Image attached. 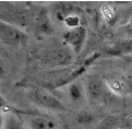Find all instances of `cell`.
Returning <instances> with one entry per match:
<instances>
[{
    "label": "cell",
    "mask_w": 132,
    "mask_h": 129,
    "mask_svg": "<svg viewBox=\"0 0 132 129\" xmlns=\"http://www.w3.org/2000/svg\"><path fill=\"white\" fill-rule=\"evenodd\" d=\"M0 17L1 21L14 26L26 27L33 24L34 11L27 8L16 6L11 2L0 3Z\"/></svg>",
    "instance_id": "1"
},
{
    "label": "cell",
    "mask_w": 132,
    "mask_h": 129,
    "mask_svg": "<svg viewBox=\"0 0 132 129\" xmlns=\"http://www.w3.org/2000/svg\"><path fill=\"white\" fill-rule=\"evenodd\" d=\"M73 54V50L67 44L53 45L44 51L42 61L49 67L65 66L72 63Z\"/></svg>",
    "instance_id": "2"
},
{
    "label": "cell",
    "mask_w": 132,
    "mask_h": 129,
    "mask_svg": "<svg viewBox=\"0 0 132 129\" xmlns=\"http://www.w3.org/2000/svg\"><path fill=\"white\" fill-rule=\"evenodd\" d=\"M27 40L26 34L18 26L0 21V41L6 45L18 46Z\"/></svg>",
    "instance_id": "3"
},
{
    "label": "cell",
    "mask_w": 132,
    "mask_h": 129,
    "mask_svg": "<svg viewBox=\"0 0 132 129\" xmlns=\"http://www.w3.org/2000/svg\"><path fill=\"white\" fill-rule=\"evenodd\" d=\"M31 98L33 100V102L35 104L39 105L42 107L51 109V111H65V106L63 103L60 101L59 98L54 96L53 94H50L49 92H47L45 90H35L31 93Z\"/></svg>",
    "instance_id": "4"
},
{
    "label": "cell",
    "mask_w": 132,
    "mask_h": 129,
    "mask_svg": "<svg viewBox=\"0 0 132 129\" xmlns=\"http://www.w3.org/2000/svg\"><path fill=\"white\" fill-rule=\"evenodd\" d=\"M62 37H63L64 44H67L73 50L75 55H79L81 52L84 44H85L86 30L83 26L71 28V30H68L67 32H64Z\"/></svg>",
    "instance_id": "5"
},
{
    "label": "cell",
    "mask_w": 132,
    "mask_h": 129,
    "mask_svg": "<svg viewBox=\"0 0 132 129\" xmlns=\"http://www.w3.org/2000/svg\"><path fill=\"white\" fill-rule=\"evenodd\" d=\"M32 25L34 27V31L36 33H38V34L50 35L54 31L48 11L44 8L34 10V17H33Z\"/></svg>",
    "instance_id": "6"
},
{
    "label": "cell",
    "mask_w": 132,
    "mask_h": 129,
    "mask_svg": "<svg viewBox=\"0 0 132 129\" xmlns=\"http://www.w3.org/2000/svg\"><path fill=\"white\" fill-rule=\"evenodd\" d=\"M107 88L118 95H128L132 93V77H114L106 81Z\"/></svg>",
    "instance_id": "7"
},
{
    "label": "cell",
    "mask_w": 132,
    "mask_h": 129,
    "mask_svg": "<svg viewBox=\"0 0 132 129\" xmlns=\"http://www.w3.org/2000/svg\"><path fill=\"white\" fill-rule=\"evenodd\" d=\"M30 129H58V123L55 118L43 114H32L27 118Z\"/></svg>",
    "instance_id": "8"
},
{
    "label": "cell",
    "mask_w": 132,
    "mask_h": 129,
    "mask_svg": "<svg viewBox=\"0 0 132 129\" xmlns=\"http://www.w3.org/2000/svg\"><path fill=\"white\" fill-rule=\"evenodd\" d=\"M107 84L102 78L94 75L87 80V92L89 97L95 101H100L104 97V94L106 93Z\"/></svg>",
    "instance_id": "9"
},
{
    "label": "cell",
    "mask_w": 132,
    "mask_h": 129,
    "mask_svg": "<svg viewBox=\"0 0 132 129\" xmlns=\"http://www.w3.org/2000/svg\"><path fill=\"white\" fill-rule=\"evenodd\" d=\"M74 6L71 2L60 1L54 4L53 7V14L59 22H64L65 19L70 16L74 14Z\"/></svg>",
    "instance_id": "10"
},
{
    "label": "cell",
    "mask_w": 132,
    "mask_h": 129,
    "mask_svg": "<svg viewBox=\"0 0 132 129\" xmlns=\"http://www.w3.org/2000/svg\"><path fill=\"white\" fill-rule=\"evenodd\" d=\"M69 97L73 104H81L84 101V91L80 82H73L68 89Z\"/></svg>",
    "instance_id": "11"
},
{
    "label": "cell",
    "mask_w": 132,
    "mask_h": 129,
    "mask_svg": "<svg viewBox=\"0 0 132 129\" xmlns=\"http://www.w3.org/2000/svg\"><path fill=\"white\" fill-rule=\"evenodd\" d=\"M121 119L116 115H108L94 127V129H120Z\"/></svg>",
    "instance_id": "12"
},
{
    "label": "cell",
    "mask_w": 132,
    "mask_h": 129,
    "mask_svg": "<svg viewBox=\"0 0 132 129\" xmlns=\"http://www.w3.org/2000/svg\"><path fill=\"white\" fill-rule=\"evenodd\" d=\"M110 54L112 55H127L132 54V40H126L119 42L116 46H114L109 50Z\"/></svg>",
    "instance_id": "13"
},
{
    "label": "cell",
    "mask_w": 132,
    "mask_h": 129,
    "mask_svg": "<svg viewBox=\"0 0 132 129\" xmlns=\"http://www.w3.org/2000/svg\"><path fill=\"white\" fill-rule=\"evenodd\" d=\"M94 120H95V116L91 112H81L77 116V122L84 126L91 125V124L94 123Z\"/></svg>",
    "instance_id": "14"
},
{
    "label": "cell",
    "mask_w": 132,
    "mask_h": 129,
    "mask_svg": "<svg viewBox=\"0 0 132 129\" xmlns=\"http://www.w3.org/2000/svg\"><path fill=\"white\" fill-rule=\"evenodd\" d=\"M2 129H25L22 123L14 116H9L3 123Z\"/></svg>",
    "instance_id": "15"
},
{
    "label": "cell",
    "mask_w": 132,
    "mask_h": 129,
    "mask_svg": "<svg viewBox=\"0 0 132 129\" xmlns=\"http://www.w3.org/2000/svg\"><path fill=\"white\" fill-rule=\"evenodd\" d=\"M101 11H102V14H103L104 19H105L107 22L111 23L112 21L115 20V12L111 9V7L107 6V4H104V6L102 7V10Z\"/></svg>",
    "instance_id": "16"
},
{
    "label": "cell",
    "mask_w": 132,
    "mask_h": 129,
    "mask_svg": "<svg viewBox=\"0 0 132 129\" xmlns=\"http://www.w3.org/2000/svg\"><path fill=\"white\" fill-rule=\"evenodd\" d=\"M63 23L67 25V27H69V30L81 26L80 25V18L77 16V14H72V16H70L69 18L65 19V21Z\"/></svg>",
    "instance_id": "17"
},
{
    "label": "cell",
    "mask_w": 132,
    "mask_h": 129,
    "mask_svg": "<svg viewBox=\"0 0 132 129\" xmlns=\"http://www.w3.org/2000/svg\"><path fill=\"white\" fill-rule=\"evenodd\" d=\"M123 31H125V34L126 36L128 37L129 40H132V18L129 20V22L127 23L123 27Z\"/></svg>",
    "instance_id": "18"
}]
</instances>
